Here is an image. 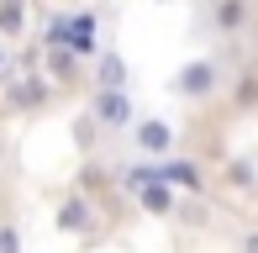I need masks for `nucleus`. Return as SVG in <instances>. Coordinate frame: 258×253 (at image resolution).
<instances>
[{
  "mask_svg": "<svg viewBox=\"0 0 258 253\" xmlns=\"http://www.w3.org/2000/svg\"><path fill=\"white\" fill-rule=\"evenodd\" d=\"M95 121L111 132H126L132 126V95L126 90H95Z\"/></svg>",
  "mask_w": 258,
  "mask_h": 253,
  "instance_id": "3",
  "label": "nucleus"
},
{
  "mask_svg": "<svg viewBox=\"0 0 258 253\" xmlns=\"http://www.w3.org/2000/svg\"><path fill=\"white\" fill-rule=\"evenodd\" d=\"M137 206L153 211V216H169L174 211V190L169 185H148V190H137Z\"/></svg>",
  "mask_w": 258,
  "mask_h": 253,
  "instance_id": "9",
  "label": "nucleus"
},
{
  "mask_svg": "<svg viewBox=\"0 0 258 253\" xmlns=\"http://www.w3.org/2000/svg\"><path fill=\"white\" fill-rule=\"evenodd\" d=\"M121 74H126L121 53H111V48H105V53H100V64H95V79H100V90H121Z\"/></svg>",
  "mask_w": 258,
  "mask_h": 253,
  "instance_id": "8",
  "label": "nucleus"
},
{
  "mask_svg": "<svg viewBox=\"0 0 258 253\" xmlns=\"http://www.w3.org/2000/svg\"><path fill=\"white\" fill-rule=\"evenodd\" d=\"M132 143L143 148V153H163V158H169V148H174V126L158 121V116H148V121L132 126Z\"/></svg>",
  "mask_w": 258,
  "mask_h": 253,
  "instance_id": "5",
  "label": "nucleus"
},
{
  "mask_svg": "<svg viewBox=\"0 0 258 253\" xmlns=\"http://www.w3.org/2000/svg\"><path fill=\"white\" fill-rule=\"evenodd\" d=\"M90 211H95V206H90L85 195H74V201L58 206V227H63V232H79V227H90Z\"/></svg>",
  "mask_w": 258,
  "mask_h": 253,
  "instance_id": "7",
  "label": "nucleus"
},
{
  "mask_svg": "<svg viewBox=\"0 0 258 253\" xmlns=\"http://www.w3.org/2000/svg\"><path fill=\"white\" fill-rule=\"evenodd\" d=\"M37 100H48L42 79H21V85H11V90H6V106H11V111H16V106H37Z\"/></svg>",
  "mask_w": 258,
  "mask_h": 253,
  "instance_id": "10",
  "label": "nucleus"
},
{
  "mask_svg": "<svg viewBox=\"0 0 258 253\" xmlns=\"http://www.w3.org/2000/svg\"><path fill=\"white\" fill-rule=\"evenodd\" d=\"M242 16H248V6H221L216 11V27H237Z\"/></svg>",
  "mask_w": 258,
  "mask_h": 253,
  "instance_id": "13",
  "label": "nucleus"
},
{
  "mask_svg": "<svg viewBox=\"0 0 258 253\" xmlns=\"http://www.w3.org/2000/svg\"><path fill=\"white\" fill-rule=\"evenodd\" d=\"M121 190H148V185H158V158H137V164H121Z\"/></svg>",
  "mask_w": 258,
  "mask_h": 253,
  "instance_id": "6",
  "label": "nucleus"
},
{
  "mask_svg": "<svg viewBox=\"0 0 258 253\" xmlns=\"http://www.w3.org/2000/svg\"><path fill=\"white\" fill-rule=\"evenodd\" d=\"M0 253H21V232L16 227H0Z\"/></svg>",
  "mask_w": 258,
  "mask_h": 253,
  "instance_id": "14",
  "label": "nucleus"
},
{
  "mask_svg": "<svg viewBox=\"0 0 258 253\" xmlns=\"http://www.w3.org/2000/svg\"><path fill=\"white\" fill-rule=\"evenodd\" d=\"M248 100H258V79H242V90H237V106H248Z\"/></svg>",
  "mask_w": 258,
  "mask_h": 253,
  "instance_id": "16",
  "label": "nucleus"
},
{
  "mask_svg": "<svg viewBox=\"0 0 258 253\" xmlns=\"http://www.w3.org/2000/svg\"><path fill=\"white\" fill-rule=\"evenodd\" d=\"M242 253H258V232H248V237H242Z\"/></svg>",
  "mask_w": 258,
  "mask_h": 253,
  "instance_id": "17",
  "label": "nucleus"
},
{
  "mask_svg": "<svg viewBox=\"0 0 258 253\" xmlns=\"http://www.w3.org/2000/svg\"><path fill=\"white\" fill-rule=\"evenodd\" d=\"M21 21H27L21 6H6V11H0V32H21Z\"/></svg>",
  "mask_w": 258,
  "mask_h": 253,
  "instance_id": "12",
  "label": "nucleus"
},
{
  "mask_svg": "<svg viewBox=\"0 0 258 253\" xmlns=\"http://www.w3.org/2000/svg\"><path fill=\"white\" fill-rule=\"evenodd\" d=\"M48 69L58 79H74L79 74V64H74V53H63V48H48Z\"/></svg>",
  "mask_w": 258,
  "mask_h": 253,
  "instance_id": "11",
  "label": "nucleus"
},
{
  "mask_svg": "<svg viewBox=\"0 0 258 253\" xmlns=\"http://www.w3.org/2000/svg\"><path fill=\"white\" fill-rule=\"evenodd\" d=\"M0 69H6V48H0Z\"/></svg>",
  "mask_w": 258,
  "mask_h": 253,
  "instance_id": "18",
  "label": "nucleus"
},
{
  "mask_svg": "<svg viewBox=\"0 0 258 253\" xmlns=\"http://www.w3.org/2000/svg\"><path fill=\"white\" fill-rule=\"evenodd\" d=\"M158 185L169 190H206V174L195 158H158Z\"/></svg>",
  "mask_w": 258,
  "mask_h": 253,
  "instance_id": "4",
  "label": "nucleus"
},
{
  "mask_svg": "<svg viewBox=\"0 0 258 253\" xmlns=\"http://www.w3.org/2000/svg\"><path fill=\"white\" fill-rule=\"evenodd\" d=\"M232 185H253V164H248V158L232 164Z\"/></svg>",
  "mask_w": 258,
  "mask_h": 253,
  "instance_id": "15",
  "label": "nucleus"
},
{
  "mask_svg": "<svg viewBox=\"0 0 258 253\" xmlns=\"http://www.w3.org/2000/svg\"><path fill=\"white\" fill-rule=\"evenodd\" d=\"M216 85H221V64L216 58H190L179 74H174V95H184V100H201Z\"/></svg>",
  "mask_w": 258,
  "mask_h": 253,
  "instance_id": "2",
  "label": "nucleus"
},
{
  "mask_svg": "<svg viewBox=\"0 0 258 253\" xmlns=\"http://www.w3.org/2000/svg\"><path fill=\"white\" fill-rule=\"evenodd\" d=\"M63 53H74V58H95V53H100V16H95V11H69V21H63Z\"/></svg>",
  "mask_w": 258,
  "mask_h": 253,
  "instance_id": "1",
  "label": "nucleus"
}]
</instances>
